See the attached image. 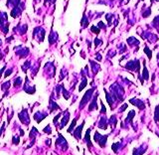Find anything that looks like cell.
Wrapping results in <instances>:
<instances>
[{
  "label": "cell",
  "mask_w": 159,
  "mask_h": 155,
  "mask_svg": "<svg viewBox=\"0 0 159 155\" xmlns=\"http://www.w3.org/2000/svg\"><path fill=\"white\" fill-rule=\"evenodd\" d=\"M84 124H85V121H84L83 123H82V125H80V126L75 130V132H74V136H75L77 139H81V137H82V129H83Z\"/></svg>",
  "instance_id": "7a4b0ae2"
},
{
  "label": "cell",
  "mask_w": 159,
  "mask_h": 155,
  "mask_svg": "<svg viewBox=\"0 0 159 155\" xmlns=\"http://www.w3.org/2000/svg\"><path fill=\"white\" fill-rule=\"evenodd\" d=\"M21 83H22V80L19 78V79H17V81H15V84H14V86H18L19 85H21Z\"/></svg>",
  "instance_id": "52a82bcc"
},
{
  "label": "cell",
  "mask_w": 159,
  "mask_h": 155,
  "mask_svg": "<svg viewBox=\"0 0 159 155\" xmlns=\"http://www.w3.org/2000/svg\"><path fill=\"white\" fill-rule=\"evenodd\" d=\"M69 118H70V113L68 112V111H66V115L64 116V118L62 119V122H61V128H63L65 126V125L67 124V122H68V120H69Z\"/></svg>",
  "instance_id": "3957f363"
},
{
  "label": "cell",
  "mask_w": 159,
  "mask_h": 155,
  "mask_svg": "<svg viewBox=\"0 0 159 155\" xmlns=\"http://www.w3.org/2000/svg\"><path fill=\"white\" fill-rule=\"evenodd\" d=\"M93 93H94V90L91 89V90H88V91H86V93L85 94V95H84L83 99H82V101H81V104H80V106H81V108H83V106H84L85 104H86V103H88V101L90 99L91 95H93Z\"/></svg>",
  "instance_id": "6da1fadb"
},
{
  "label": "cell",
  "mask_w": 159,
  "mask_h": 155,
  "mask_svg": "<svg viewBox=\"0 0 159 155\" xmlns=\"http://www.w3.org/2000/svg\"><path fill=\"white\" fill-rule=\"evenodd\" d=\"M13 141L15 144H18L19 143V137H13Z\"/></svg>",
  "instance_id": "9c48e42d"
},
{
  "label": "cell",
  "mask_w": 159,
  "mask_h": 155,
  "mask_svg": "<svg viewBox=\"0 0 159 155\" xmlns=\"http://www.w3.org/2000/svg\"><path fill=\"white\" fill-rule=\"evenodd\" d=\"M44 132H48V134H50L51 133V127L48 125V126L46 128H44Z\"/></svg>",
  "instance_id": "ba28073f"
},
{
  "label": "cell",
  "mask_w": 159,
  "mask_h": 155,
  "mask_svg": "<svg viewBox=\"0 0 159 155\" xmlns=\"http://www.w3.org/2000/svg\"><path fill=\"white\" fill-rule=\"evenodd\" d=\"M4 71V68H3V69L2 70H0V77H1V75H2V72Z\"/></svg>",
  "instance_id": "30bf717a"
},
{
  "label": "cell",
  "mask_w": 159,
  "mask_h": 155,
  "mask_svg": "<svg viewBox=\"0 0 159 155\" xmlns=\"http://www.w3.org/2000/svg\"><path fill=\"white\" fill-rule=\"evenodd\" d=\"M86 79H85L84 81H83V83H82V85H81V86H80V89H79V90L81 91L82 90H83L85 86H86Z\"/></svg>",
  "instance_id": "8992f818"
},
{
  "label": "cell",
  "mask_w": 159,
  "mask_h": 155,
  "mask_svg": "<svg viewBox=\"0 0 159 155\" xmlns=\"http://www.w3.org/2000/svg\"><path fill=\"white\" fill-rule=\"evenodd\" d=\"M77 120H78V118H75V119L73 120V122H72L71 126H70V127H69V129H68V132H71L72 130H73V128L75 127V125H76V122H77Z\"/></svg>",
  "instance_id": "5b68a950"
},
{
  "label": "cell",
  "mask_w": 159,
  "mask_h": 155,
  "mask_svg": "<svg viewBox=\"0 0 159 155\" xmlns=\"http://www.w3.org/2000/svg\"><path fill=\"white\" fill-rule=\"evenodd\" d=\"M97 98H98V95H95V96L94 98V100L90 103V110H93V108H98V105H97Z\"/></svg>",
  "instance_id": "277c9868"
}]
</instances>
